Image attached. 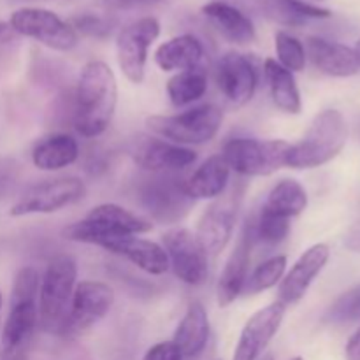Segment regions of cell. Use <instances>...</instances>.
Returning <instances> with one entry per match:
<instances>
[{"mask_svg":"<svg viewBox=\"0 0 360 360\" xmlns=\"http://www.w3.org/2000/svg\"><path fill=\"white\" fill-rule=\"evenodd\" d=\"M285 271H287V257L285 255H274L271 259L264 260L260 266H257V269L252 274H248L243 294L257 295L260 292L276 287L283 280Z\"/></svg>","mask_w":360,"mask_h":360,"instance_id":"obj_31","label":"cell"},{"mask_svg":"<svg viewBox=\"0 0 360 360\" xmlns=\"http://www.w3.org/2000/svg\"><path fill=\"white\" fill-rule=\"evenodd\" d=\"M108 252L125 257L134 266L151 276H160L169 271V259L164 246L150 239L137 238V236H120L111 243Z\"/></svg>","mask_w":360,"mask_h":360,"instance_id":"obj_19","label":"cell"},{"mask_svg":"<svg viewBox=\"0 0 360 360\" xmlns=\"http://www.w3.org/2000/svg\"><path fill=\"white\" fill-rule=\"evenodd\" d=\"M327 319L334 323H348L360 320V283L348 288L330 306Z\"/></svg>","mask_w":360,"mask_h":360,"instance_id":"obj_34","label":"cell"},{"mask_svg":"<svg viewBox=\"0 0 360 360\" xmlns=\"http://www.w3.org/2000/svg\"><path fill=\"white\" fill-rule=\"evenodd\" d=\"M30 350H16V352H0V360H28Z\"/></svg>","mask_w":360,"mask_h":360,"instance_id":"obj_41","label":"cell"},{"mask_svg":"<svg viewBox=\"0 0 360 360\" xmlns=\"http://www.w3.org/2000/svg\"><path fill=\"white\" fill-rule=\"evenodd\" d=\"M306 207H308V192H306V188L297 179L287 178L281 179L273 186V190L267 193V199L264 206L260 207V211L273 214V217L290 220V218L299 217Z\"/></svg>","mask_w":360,"mask_h":360,"instance_id":"obj_28","label":"cell"},{"mask_svg":"<svg viewBox=\"0 0 360 360\" xmlns=\"http://www.w3.org/2000/svg\"><path fill=\"white\" fill-rule=\"evenodd\" d=\"M329 257L330 250L323 243L313 245L311 248L306 250L278 285V301L283 306L297 304L308 294L313 281L327 266Z\"/></svg>","mask_w":360,"mask_h":360,"instance_id":"obj_16","label":"cell"},{"mask_svg":"<svg viewBox=\"0 0 360 360\" xmlns=\"http://www.w3.org/2000/svg\"><path fill=\"white\" fill-rule=\"evenodd\" d=\"M112 304H115V290L108 283L81 281L74 288L63 336H76L91 329L111 311Z\"/></svg>","mask_w":360,"mask_h":360,"instance_id":"obj_12","label":"cell"},{"mask_svg":"<svg viewBox=\"0 0 360 360\" xmlns=\"http://www.w3.org/2000/svg\"><path fill=\"white\" fill-rule=\"evenodd\" d=\"M70 25L77 32V35L83 34L86 37L104 39L111 35L112 32V25L108 20L101 16H94V14H83V16L72 18Z\"/></svg>","mask_w":360,"mask_h":360,"instance_id":"obj_36","label":"cell"},{"mask_svg":"<svg viewBox=\"0 0 360 360\" xmlns=\"http://www.w3.org/2000/svg\"><path fill=\"white\" fill-rule=\"evenodd\" d=\"M79 158V144L69 134H53L44 137L32 151V162L41 171H60Z\"/></svg>","mask_w":360,"mask_h":360,"instance_id":"obj_26","label":"cell"},{"mask_svg":"<svg viewBox=\"0 0 360 360\" xmlns=\"http://www.w3.org/2000/svg\"><path fill=\"white\" fill-rule=\"evenodd\" d=\"M231 169L221 155H213L185 181V188L193 200L217 199L227 192Z\"/></svg>","mask_w":360,"mask_h":360,"instance_id":"obj_24","label":"cell"},{"mask_svg":"<svg viewBox=\"0 0 360 360\" xmlns=\"http://www.w3.org/2000/svg\"><path fill=\"white\" fill-rule=\"evenodd\" d=\"M347 360H360V327L347 343Z\"/></svg>","mask_w":360,"mask_h":360,"instance_id":"obj_40","label":"cell"},{"mask_svg":"<svg viewBox=\"0 0 360 360\" xmlns=\"http://www.w3.org/2000/svg\"><path fill=\"white\" fill-rule=\"evenodd\" d=\"M202 14L225 39L234 44L245 46L255 41L257 32L253 21L232 4L211 0L202 6Z\"/></svg>","mask_w":360,"mask_h":360,"instance_id":"obj_21","label":"cell"},{"mask_svg":"<svg viewBox=\"0 0 360 360\" xmlns=\"http://www.w3.org/2000/svg\"><path fill=\"white\" fill-rule=\"evenodd\" d=\"M253 245H255V241H253L252 232H250L248 224H246L243 232L239 234L234 250H232L227 262H225L220 278H218L217 302L220 308L231 306L243 294V288H245V283L250 274Z\"/></svg>","mask_w":360,"mask_h":360,"instance_id":"obj_17","label":"cell"},{"mask_svg":"<svg viewBox=\"0 0 360 360\" xmlns=\"http://www.w3.org/2000/svg\"><path fill=\"white\" fill-rule=\"evenodd\" d=\"M20 46V35L11 28L9 23L0 21V67L7 63V60L16 53Z\"/></svg>","mask_w":360,"mask_h":360,"instance_id":"obj_38","label":"cell"},{"mask_svg":"<svg viewBox=\"0 0 360 360\" xmlns=\"http://www.w3.org/2000/svg\"><path fill=\"white\" fill-rule=\"evenodd\" d=\"M274 48H276L278 63L290 70L292 74L301 72L306 67V60H308L306 49L297 37L287 34V32H278L274 35Z\"/></svg>","mask_w":360,"mask_h":360,"instance_id":"obj_33","label":"cell"},{"mask_svg":"<svg viewBox=\"0 0 360 360\" xmlns=\"http://www.w3.org/2000/svg\"><path fill=\"white\" fill-rule=\"evenodd\" d=\"M220 2H227V4H231V0H220Z\"/></svg>","mask_w":360,"mask_h":360,"instance_id":"obj_46","label":"cell"},{"mask_svg":"<svg viewBox=\"0 0 360 360\" xmlns=\"http://www.w3.org/2000/svg\"><path fill=\"white\" fill-rule=\"evenodd\" d=\"M86 195V185L76 176L48 179L28 188L11 207V217L51 214L79 202Z\"/></svg>","mask_w":360,"mask_h":360,"instance_id":"obj_8","label":"cell"},{"mask_svg":"<svg viewBox=\"0 0 360 360\" xmlns=\"http://www.w3.org/2000/svg\"><path fill=\"white\" fill-rule=\"evenodd\" d=\"M241 188L234 186L231 192L221 193L210 204L206 211L200 217L197 225V239L202 245L207 259H217L225 246L231 241L238 220V211L241 206Z\"/></svg>","mask_w":360,"mask_h":360,"instance_id":"obj_10","label":"cell"},{"mask_svg":"<svg viewBox=\"0 0 360 360\" xmlns=\"http://www.w3.org/2000/svg\"><path fill=\"white\" fill-rule=\"evenodd\" d=\"M137 167L148 172H178L197 162V153L186 146L155 137H141L132 151Z\"/></svg>","mask_w":360,"mask_h":360,"instance_id":"obj_15","label":"cell"},{"mask_svg":"<svg viewBox=\"0 0 360 360\" xmlns=\"http://www.w3.org/2000/svg\"><path fill=\"white\" fill-rule=\"evenodd\" d=\"M169 267L190 287H199L207 278V255L195 232L185 227H172L162 236Z\"/></svg>","mask_w":360,"mask_h":360,"instance_id":"obj_11","label":"cell"},{"mask_svg":"<svg viewBox=\"0 0 360 360\" xmlns=\"http://www.w3.org/2000/svg\"><path fill=\"white\" fill-rule=\"evenodd\" d=\"M217 83L224 97L232 105H246L255 95L259 83L255 63L243 53H225L217 63Z\"/></svg>","mask_w":360,"mask_h":360,"instance_id":"obj_13","label":"cell"},{"mask_svg":"<svg viewBox=\"0 0 360 360\" xmlns=\"http://www.w3.org/2000/svg\"><path fill=\"white\" fill-rule=\"evenodd\" d=\"M169 95V101L176 108H183V105L193 104L204 97L207 90V74L202 67L197 69L183 70V72H176L171 79L167 81L165 86Z\"/></svg>","mask_w":360,"mask_h":360,"instance_id":"obj_30","label":"cell"},{"mask_svg":"<svg viewBox=\"0 0 360 360\" xmlns=\"http://www.w3.org/2000/svg\"><path fill=\"white\" fill-rule=\"evenodd\" d=\"M264 76L274 105L287 115H299L302 111V98L294 74L281 67L278 60L266 58Z\"/></svg>","mask_w":360,"mask_h":360,"instance_id":"obj_27","label":"cell"},{"mask_svg":"<svg viewBox=\"0 0 360 360\" xmlns=\"http://www.w3.org/2000/svg\"><path fill=\"white\" fill-rule=\"evenodd\" d=\"M39 327L37 301L11 302L9 315L0 338V352L30 350L32 338Z\"/></svg>","mask_w":360,"mask_h":360,"instance_id":"obj_20","label":"cell"},{"mask_svg":"<svg viewBox=\"0 0 360 360\" xmlns=\"http://www.w3.org/2000/svg\"><path fill=\"white\" fill-rule=\"evenodd\" d=\"M27 2H30V0H27Z\"/></svg>","mask_w":360,"mask_h":360,"instance_id":"obj_48","label":"cell"},{"mask_svg":"<svg viewBox=\"0 0 360 360\" xmlns=\"http://www.w3.org/2000/svg\"><path fill=\"white\" fill-rule=\"evenodd\" d=\"M304 49L306 58L311 60L313 65L327 76L348 77L360 72V58L350 46L322 37H308Z\"/></svg>","mask_w":360,"mask_h":360,"instance_id":"obj_18","label":"cell"},{"mask_svg":"<svg viewBox=\"0 0 360 360\" xmlns=\"http://www.w3.org/2000/svg\"><path fill=\"white\" fill-rule=\"evenodd\" d=\"M7 23L20 37L34 39L55 51H70L79 42V35L69 21L41 7H21L11 14Z\"/></svg>","mask_w":360,"mask_h":360,"instance_id":"obj_7","label":"cell"},{"mask_svg":"<svg viewBox=\"0 0 360 360\" xmlns=\"http://www.w3.org/2000/svg\"><path fill=\"white\" fill-rule=\"evenodd\" d=\"M257 360H274V355L273 354H264L262 357L257 359Z\"/></svg>","mask_w":360,"mask_h":360,"instance_id":"obj_42","label":"cell"},{"mask_svg":"<svg viewBox=\"0 0 360 360\" xmlns=\"http://www.w3.org/2000/svg\"><path fill=\"white\" fill-rule=\"evenodd\" d=\"M118 2H144V0H118Z\"/></svg>","mask_w":360,"mask_h":360,"instance_id":"obj_44","label":"cell"},{"mask_svg":"<svg viewBox=\"0 0 360 360\" xmlns=\"http://www.w3.org/2000/svg\"><path fill=\"white\" fill-rule=\"evenodd\" d=\"M118 104V84L108 63L91 60L83 67L74 94V129L86 139L108 130Z\"/></svg>","mask_w":360,"mask_h":360,"instance_id":"obj_1","label":"cell"},{"mask_svg":"<svg viewBox=\"0 0 360 360\" xmlns=\"http://www.w3.org/2000/svg\"><path fill=\"white\" fill-rule=\"evenodd\" d=\"M20 179V164L13 158H0V199L9 195Z\"/></svg>","mask_w":360,"mask_h":360,"instance_id":"obj_37","label":"cell"},{"mask_svg":"<svg viewBox=\"0 0 360 360\" xmlns=\"http://www.w3.org/2000/svg\"><path fill=\"white\" fill-rule=\"evenodd\" d=\"M290 143L281 139H250L236 137L227 141L221 150V157L229 169L246 178L271 176L285 167V157Z\"/></svg>","mask_w":360,"mask_h":360,"instance_id":"obj_5","label":"cell"},{"mask_svg":"<svg viewBox=\"0 0 360 360\" xmlns=\"http://www.w3.org/2000/svg\"><path fill=\"white\" fill-rule=\"evenodd\" d=\"M355 51H357V55H359V58H360V39H359V42H357V46H355Z\"/></svg>","mask_w":360,"mask_h":360,"instance_id":"obj_43","label":"cell"},{"mask_svg":"<svg viewBox=\"0 0 360 360\" xmlns=\"http://www.w3.org/2000/svg\"><path fill=\"white\" fill-rule=\"evenodd\" d=\"M285 308L287 306L276 301L253 313L243 327L232 360H257L262 357L266 348L280 330L285 319Z\"/></svg>","mask_w":360,"mask_h":360,"instance_id":"obj_14","label":"cell"},{"mask_svg":"<svg viewBox=\"0 0 360 360\" xmlns=\"http://www.w3.org/2000/svg\"><path fill=\"white\" fill-rule=\"evenodd\" d=\"M224 123V111L214 104H202L178 112V115H155L146 125L155 136L179 146L206 144L217 137Z\"/></svg>","mask_w":360,"mask_h":360,"instance_id":"obj_4","label":"cell"},{"mask_svg":"<svg viewBox=\"0 0 360 360\" xmlns=\"http://www.w3.org/2000/svg\"><path fill=\"white\" fill-rule=\"evenodd\" d=\"M179 348L172 341H162V343L153 345L150 350L144 354L143 360H183Z\"/></svg>","mask_w":360,"mask_h":360,"instance_id":"obj_39","label":"cell"},{"mask_svg":"<svg viewBox=\"0 0 360 360\" xmlns=\"http://www.w3.org/2000/svg\"><path fill=\"white\" fill-rule=\"evenodd\" d=\"M86 220L102 225V227L109 229V231L129 236L146 234V232L153 229V221L150 218L141 217V214L134 213V211L125 210V207L111 202L95 206L86 214Z\"/></svg>","mask_w":360,"mask_h":360,"instance_id":"obj_29","label":"cell"},{"mask_svg":"<svg viewBox=\"0 0 360 360\" xmlns=\"http://www.w3.org/2000/svg\"><path fill=\"white\" fill-rule=\"evenodd\" d=\"M39 285L41 276L34 267H23L14 278L13 292H11V302L16 301H37Z\"/></svg>","mask_w":360,"mask_h":360,"instance_id":"obj_35","label":"cell"},{"mask_svg":"<svg viewBox=\"0 0 360 360\" xmlns=\"http://www.w3.org/2000/svg\"><path fill=\"white\" fill-rule=\"evenodd\" d=\"M292 360H302V357H294Z\"/></svg>","mask_w":360,"mask_h":360,"instance_id":"obj_47","label":"cell"},{"mask_svg":"<svg viewBox=\"0 0 360 360\" xmlns=\"http://www.w3.org/2000/svg\"><path fill=\"white\" fill-rule=\"evenodd\" d=\"M77 280V264L74 257L56 255L48 262L39 285V329L48 334L63 336Z\"/></svg>","mask_w":360,"mask_h":360,"instance_id":"obj_2","label":"cell"},{"mask_svg":"<svg viewBox=\"0 0 360 360\" xmlns=\"http://www.w3.org/2000/svg\"><path fill=\"white\" fill-rule=\"evenodd\" d=\"M248 227L250 232H252L253 241L264 243V245L269 246L280 245L290 234V220L273 217V214H267L264 211H260L255 221L248 224Z\"/></svg>","mask_w":360,"mask_h":360,"instance_id":"obj_32","label":"cell"},{"mask_svg":"<svg viewBox=\"0 0 360 360\" xmlns=\"http://www.w3.org/2000/svg\"><path fill=\"white\" fill-rule=\"evenodd\" d=\"M160 35L157 18L144 16L120 30L116 37V58L123 76L134 84H141L146 74L148 51Z\"/></svg>","mask_w":360,"mask_h":360,"instance_id":"obj_9","label":"cell"},{"mask_svg":"<svg viewBox=\"0 0 360 360\" xmlns=\"http://www.w3.org/2000/svg\"><path fill=\"white\" fill-rule=\"evenodd\" d=\"M210 316L200 302L193 301L183 315L181 322L176 327L172 343L179 348L183 357L192 359L202 354L210 340Z\"/></svg>","mask_w":360,"mask_h":360,"instance_id":"obj_23","label":"cell"},{"mask_svg":"<svg viewBox=\"0 0 360 360\" xmlns=\"http://www.w3.org/2000/svg\"><path fill=\"white\" fill-rule=\"evenodd\" d=\"M204 58V46L195 35L183 34L162 42L155 51V63L164 72L197 69Z\"/></svg>","mask_w":360,"mask_h":360,"instance_id":"obj_22","label":"cell"},{"mask_svg":"<svg viewBox=\"0 0 360 360\" xmlns=\"http://www.w3.org/2000/svg\"><path fill=\"white\" fill-rule=\"evenodd\" d=\"M348 141V125L338 109L319 112L308 132L299 143L290 144L285 157V167L315 169L341 153Z\"/></svg>","mask_w":360,"mask_h":360,"instance_id":"obj_3","label":"cell"},{"mask_svg":"<svg viewBox=\"0 0 360 360\" xmlns=\"http://www.w3.org/2000/svg\"><path fill=\"white\" fill-rule=\"evenodd\" d=\"M255 4L267 20L285 27H302L313 20H326L330 16L329 9L304 0H255Z\"/></svg>","mask_w":360,"mask_h":360,"instance_id":"obj_25","label":"cell"},{"mask_svg":"<svg viewBox=\"0 0 360 360\" xmlns=\"http://www.w3.org/2000/svg\"><path fill=\"white\" fill-rule=\"evenodd\" d=\"M185 181L174 172H153L151 178L143 179L137 199L151 221L176 224L188 213L195 200L186 192Z\"/></svg>","mask_w":360,"mask_h":360,"instance_id":"obj_6","label":"cell"},{"mask_svg":"<svg viewBox=\"0 0 360 360\" xmlns=\"http://www.w3.org/2000/svg\"><path fill=\"white\" fill-rule=\"evenodd\" d=\"M2 304H4V299H2V294H0V309H2Z\"/></svg>","mask_w":360,"mask_h":360,"instance_id":"obj_45","label":"cell"}]
</instances>
